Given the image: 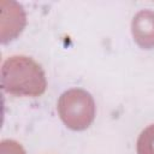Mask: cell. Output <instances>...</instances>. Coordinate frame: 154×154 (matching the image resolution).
<instances>
[{"mask_svg": "<svg viewBox=\"0 0 154 154\" xmlns=\"http://www.w3.org/2000/svg\"><path fill=\"white\" fill-rule=\"evenodd\" d=\"M76 112L81 113L82 117L90 124L94 119V101L91 96L89 95L79 107H75L71 99L67 96L66 93L63 94L60 101H59V113L63 119V122L69 128H73L75 119H76Z\"/></svg>", "mask_w": 154, "mask_h": 154, "instance_id": "6da1fadb", "label": "cell"}, {"mask_svg": "<svg viewBox=\"0 0 154 154\" xmlns=\"http://www.w3.org/2000/svg\"><path fill=\"white\" fill-rule=\"evenodd\" d=\"M132 34L141 47H154V12L148 10L138 12L132 22Z\"/></svg>", "mask_w": 154, "mask_h": 154, "instance_id": "7a4b0ae2", "label": "cell"}]
</instances>
